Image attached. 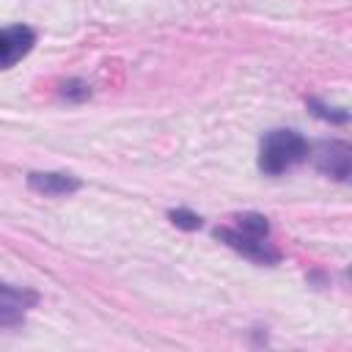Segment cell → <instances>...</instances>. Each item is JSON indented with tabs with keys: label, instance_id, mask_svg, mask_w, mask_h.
Here are the masks:
<instances>
[{
	"label": "cell",
	"instance_id": "6",
	"mask_svg": "<svg viewBox=\"0 0 352 352\" xmlns=\"http://www.w3.org/2000/svg\"><path fill=\"white\" fill-rule=\"evenodd\" d=\"M28 187L38 195H50V198H60V195H72L80 190V179L63 170H30L28 173Z\"/></svg>",
	"mask_w": 352,
	"mask_h": 352
},
{
	"label": "cell",
	"instance_id": "1",
	"mask_svg": "<svg viewBox=\"0 0 352 352\" xmlns=\"http://www.w3.org/2000/svg\"><path fill=\"white\" fill-rule=\"evenodd\" d=\"M311 143L297 129H270L258 140V170L267 176H280L294 165L305 162Z\"/></svg>",
	"mask_w": 352,
	"mask_h": 352
},
{
	"label": "cell",
	"instance_id": "4",
	"mask_svg": "<svg viewBox=\"0 0 352 352\" xmlns=\"http://www.w3.org/2000/svg\"><path fill=\"white\" fill-rule=\"evenodd\" d=\"M38 302V294L28 286H14L0 280V327H19L25 314Z\"/></svg>",
	"mask_w": 352,
	"mask_h": 352
},
{
	"label": "cell",
	"instance_id": "3",
	"mask_svg": "<svg viewBox=\"0 0 352 352\" xmlns=\"http://www.w3.org/2000/svg\"><path fill=\"white\" fill-rule=\"evenodd\" d=\"M314 168L330 179L346 182L349 179V168H352V146L346 140H319L311 151H308Z\"/></svg>",
	"mask_w": 352,
	"mask_h": 352
},
{
	"label": "cell",
	"instance_id": "9",
	"mask_svg": "<svg viewBox=\"0 0 352 352\" xmlns=\"http://www.w3.org/2000/svg\"><path fill=\"white\" fill-rule=\"evenodd\" d=\"M168 220L176 226V228H184V231H198L201 226H204V217L201 214H195V212H190V209H170L168 212Z\"/></svg>",
	"mask_w": 352,
	"mask_h": 352
},
{
	"label": "cell",
	"instance_id": "8",
	"mask_svg": "<svg viewBox=\"0 0 352 352\" xmlns=\"http://www.w3.org/2000/svg\"><path fill=\"white\" fill-rule=\"evenodd\" d=\"M308 110H311L316 118H324V121H330V124H346V121H349V113H346V110L330 107V104H324V102H319V99H308Z\"/></svg>",
	"mask_w": 352,
	"mask_h": 352
},
{
	"label": "cell",
	"instance_id": "7",
	"mask_svg": "<svg viewBox=\"0 0 352 352\" xmlns=\"http://www.w3.org/2000/svg\"><path fill=\"white\" fill-rule=\"evenodd\" d=\"M234 220H236L234 226H236L239 231H245V234L270 236V220H267L264 214H258V212H242V214H236Z\"/></svg>",
	"mask_w": 352,
	"mask_h": 352
},
{
	"label": "cell",
	"instance_id": "5",
	"mask_svg": "<svg viewBox=\"0 0 352 352\" xmlns=\"http://www.w3.org/2000/svg\"><path fill=\"white\" fill-rule=\"evenodd\" d=\"M36 44V30L28 25L0 28V69H11L19 63Z\"/></svg>",
	"mask_w": 352,
	"mask_h": 352
},
{
	"label": "cell",
	"instance_id": "10",
	"mask_svg": "<svg viewBox=\"0 0 352 352\" xmlns=\"http://www.w3.org/2000/svg\"><path fill=\"white\" fill-rule=\"evenodd\" d=\"M60 96L69 99V102H85L91 96V85L85 80H80V77H72V80H66L60 85Z\"/></svg>",
	"mask_w": 352,
	"mask_h": 352
},
{
	"label": "cell",
	"instance_id": "2",
	"mask_svg": "<svg viewBox=\"0 0 352 352\" xmlns=\"http://www.w3.org/2000/svg\"><path fill=\"white\" fill-rule=\"evenodd\" d=\"M214 239H220L223 245H228L231 250H236L239 256L256 261V264H264V267H272L280 261V250L267 239V236H253V234H245L239 231L236 226H217L214 228Z\"/></svg>",
	"mask_w": 352,
	"mask_h": 352
}]
</instances>
